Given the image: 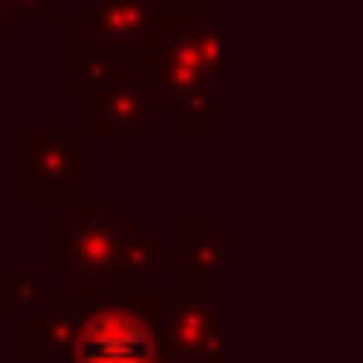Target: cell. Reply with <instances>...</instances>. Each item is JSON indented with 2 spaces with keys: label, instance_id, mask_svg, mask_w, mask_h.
Returning a JSON list of instances; mask_svg holds the SVG:
<instances>
[{
  "label": "cell",
  "instance_id": "obj_1",
  "mask_svg": "<svg viewBox=\"0 0 363 363\" xmlns=\"http://www.w3.org/2000/svg\"><path fill=\"white\" fill-rule=\"evenodd\" d=\"M145 353H150V333L130 313L95 318L85 328V338H80V358L85 363H145Z\"/></svg>",
  "mask_w": 363,
  "mask_h": 363
}]
</instances>
